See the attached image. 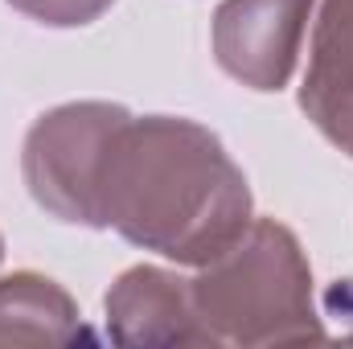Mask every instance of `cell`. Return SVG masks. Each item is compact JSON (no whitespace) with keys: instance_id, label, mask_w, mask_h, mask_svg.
<instances>
[{"instance_id":"obj_1","label":"cell","mask_w":353,"mask_h":349,"mask_svg":"<svg viewBox=\"0 0 353 349\" xmlns=\"http://www.w3.org/2000/svg\"><path fill=\"white\" fill-rule=\"evenodd\" d=\"M247 181L189 119H128L103 181V226L169 259L210 263L247 230Z\"/></svg>"},{"instance_id":"obj_2","label":"cell","mask_w":353,"mask_h":349,"mask_svg":"<svg viewBox=\"0 0 353 349\" xmlns=\"http://www.w3.org/2000/svg\"><path fill=\"white\" fill-rule=\"evenodd\" d=\"M128 111L107 103H74L37 119L25 144V177L33 197L66 222L103 226V181Z\"/></svg>"},{"instance_id":"obj_3","label":"cell","mask_w":353,"mask_h":349,"mask_svg":"<svg viewBox=\"0 0 353 349\" xmlns=\"http://www.w3.org/2000/svg\"><path fill=\"white\" fill-rule=\"evenodd\" d=\"M312 0H226L214 21V50L226 74L255 90L288 83Z\"/></svg>"},{"instance_id":"obj_4","label":"cell","mask_w":353,"mask_h":349,"mask_svg":"<svg viewBox=\"0 0 353 349\" xmlns=\"http://www.w3.org/2000/svg\"><path fill=\"white\" fill-rule=\"evenodd\" d=\"M300 107L337 148L353 157V0H325Z\"/></svg>"},{"instance_id":"obj_5","label":"cell","mask_w":353,"mask_h":349,"mask_svg":"<svg viewBox=\"0 0 353 349\" xmlns=\"http://www.w3.org/2000/svg\"><path fill=\"white\" fill-rule=\"evenodd\" d=\"M8 4H17L21 12H29L46 25H87L111 0H8Z\"/></svg>"}]
</instances>
